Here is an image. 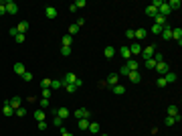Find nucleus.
Segmentation results:
<instances>
[{
  "label": "nucleus",
  "mask_w": 182,
  "mask_h": 136,
  "mask_svg": "<svg viewBox=\"0 0 182 136\" xmlns=\"http://www.w3.org/2000/svg\"><path fill=\"white\" fill-rule=\"evenodd\" d=\"M57 14L59 12H57V8L55 6H47L45 8V16H47V18H57Z\"/></svg>",
  "instance_id": "10"
},
{
  "label": "nucleus",
  "mask_w": 182,
  "mask_h": 136,
  "mask_svg": "<svg viewBox=\"0 0 182 136\" xmlns=\"http://www.w3.org/2000/svg\"><path fill=\"white\" fill-rule=\"evenodd\" d=\"M79 128L81 130H87L89 128V118H81V120H79Z\"/></svg>",
  "instance_id": "30"
},
{
  "label": "nucleus",
  "mask_w": 182,
  "mask_h": 136,
  "mask_svg": "<svg viewBox=\"0 0 182 136\" xmlns=\"http://www.w3.org/2000/svg\"><path fill=\"white\" fill-rule=\"evenodd\" d=\"M162 28H164V27H158V25H154V27H152V33H154V35H160Z\"/></svg>",
  "instance_id": "44"
},
{
  "label": "nucleus",
  "mask_w": 182,
  "mask_h": 136,
  "mask_svg": "<svg viewBox=\"0 0 182 136\" xmlns=\"http://www.w3.org/2000/svg\"><path fill=\"white\" fill-rule=\"evenodd\" d=\"M4 6H6V14H16L18 12V6H16V2H12V0L4 2Z\"/></svg>",
  "instance_id": "3"
},
{
  "label": "nucleus",
  "mask_w": 182,
  "mask_h": 136,
  "mask_svg": "<svg viewBox=\"0 0 182 136\" xmlns=\"http://www.w3.org/2000/svg\"><path fill=\"white\" fill-rule=\"evenodd\" d=\"M105 83H107L109 88H113V85H117V83H120V75H117V73H111V75L107 77V81H105Z\"/></svg>",
  "instance_id": "9"
},
{
  "label": "nucleus",
  "mask_w": 182,
  "mask_h": 136,
  "mask_svg": "<svg viewBox=\"0 0 182 136\" xmlns=\"http://www.w3.org/2000/svg\"><path fill=\"white\" fill-rule=\"evenodd\" d=\"M65 89H67L69 94H73V91H77V88H75V83H69V85H65Z\"/></svg>",
  "instance_id": "41"
},
{
  "label": "nucleus",
  "mask_w": 182,
  "mask_h": 136,
  "mask_svg": "<svg viewBox=\"0 0 182 136\" xmlns=\"http://www.w3.org/2000/svg\"><path fill=\"white\" fill-rule=\"evenodd\" d=\"M168 116H172V118L180 116V114H178V106H168Z\"/></svg>",
  "instance_id": "29"
},
{
  "label": "nucleus",
  "mask_w": 182,
  "mask_h": 136,
  "mask_svg": "<svg viewBox=\"0 0 182 136\" xmlns=\"http://www.w3.org/2000/svg\"><path fill=\"white\" fill-rule=\"evenodd\" d=\"M129 53H132V55H140V53H142V45H140L138 41L132 43V45H129Z\"/></svg>",
  "instance_id": "12"
},
{
  "label": "nucleus",
  "mask_w": 182,
  "mask_h": 136,
  "mask_svg": "<svg viewBox=\"0 0 182 136\" xmlns=\"http://www.w3.org/2000/svg\"><path fill=\"white\" fill-rule=\"evenodd\" d=\"M89 132H91V134H97V132H99V124L97 122H89Z\"/></svg>",
  "instance_id": "25"
},
{
  "label": "nucleus",
  "mask_w": 182,
  "mask_h": 136,
  "mask_svg": "<svg viewBox=\"0 0 182 136\" xmlns=\"http://www.w3.org/2000/svg\"><path fill=\"white\" fill-rule=\"evenodd\" d=\"M61 136H73V134H71V132H67V130L61 126Z\"/></svg>",
  "instance_id": "50"
},
{
  "label": "nucleus",
  "mask_w": 182,
  "mask_h": 136,
  "mask_svg": "<svg viewBox=\"0 0 182 136\" xmlns=\"http://www.w3.org/2000/svg\"><path fill=\"white\" fill-rule=\"evenodd\" d=\"M10 35H12V37H16V35H18V31H16V27H12V28H10Z\"/></svg>",
  "instance_id": "53"
},
{
  "label": "nucleus",
  "mask_w": 182,
  "mask_h": 136,
  "mask_svg": "<svg viewBox=\"0 0 182 136\" xmlns=\"http://www.w3.org/2000/svg\"><path fill=\"white\" fill-rule=\"evenodd\" d=\"M146 67L148 69H156V61L154 59H146Z\"/></svg>",
  "instance_id": "38"
},
{
  "label": "nucleus",
  "mask_w": 182,
  "mask_h": 136,
  "mask_svg": "<svg viewBox=\"0 0 182 136\" xmlns=\"http://www.w3.org/2000/svg\"><path fill=\"white\" fill-rule=\"evenodd\" d=\"M61 55H65V57L71 55V47H61Z\"/></svg>",
  "instance_id": "42"
},
{
  "label": "nucleus",
  "mask_w": 182,
  "mask_h": 136,
  "mask_svg": "<svg viewBox=\"0 0 182 136\" xmlns=\"http://www.w3.org/2000/svg\"><path fill=\"white\" fill-rule=\"evenodd\" d=\"M101 136H109V134H101Z\"/></svg>",
  "instance_id": "54"
},
{
  "label": "nucleus",
  "mask_w": 182,
  "mask_h": 136,
  "mask_svg": "<svg viewBox=\"0 0 182 136\" xmlns=\"http://www.w3.org/2000/svg\"><path fill=\"white\" fill-rule=\"evenodd\" d=\"M75 118L77 120H81V118H91V114H89V110H85V108H79V110H75Z\"/></svg>",
  "instance_id": "7"
},
{
  "label": "nucleus",
  "mask_w": 182,
  "mask_h": 136,
  "mask_svg": "<svg viewBox=\"0 0 182 136\" xmlns=\"http://www.w3.org/2000/svg\"><path fill=\"white\" fill-rule=\"evenodd\" d=\"M33 116H34V120H39V122H45V110H37Z\"/></svg>",
  "instance_id": "22"
},
{
  "label": "nucleus",
  "mask_w": 182,
  "mask_h": 136,
  "mask_svg": "<svg viewBox=\"0 0 182 136\" xmlns=\"http://www.w3.org/2000/svg\"><path fill=\"white\" fill-rule=\"evenodd\" d=\"M111 89H113V94H115V95H123V94H126V85H121V83L113 85Z\"/></svg>",
  "instance_id": "18"
},
{
  "label": "nucleus",
  "mask_w": 182,
  "mask_h": 136,
  "mask_svg": "<svg viewBox=\"0 0 182 136\" xmlns=\"http://www.w3.org/2000/svg\"><path fill=\"white\" fill-rule=\"evenodd\" d=\"M75 6L77 8H83V6H87V2H85V0H77V2H73Z\"/></svg>",
  "instance_id": "43"
},
{
  "label": "nucleus",
  "mask_w": 182,
  "mask_h": 136,
  "mask_svg": "<svg viewBox=\"0 0 182 136\" xmlns=\"http://www.w3.org/2000/svg\"><path fill=\"white\" fill-rule=\"evenodd\" d=\"M61 43H63V47H71V43H73V37H71V35H65V37L61 39Z\"/></svg>",
  "instance_id": "21"
},
{
  "label": "nucleus",
  "mask_w": 182,
  "mask_h": 136,
  "mask_svg": "<svg viewBox=\"0 0 182 136\" xmlns=\"http://www.w3.org/2000/svg\"><path fill=\"white\" fill-rule=\"evenodd\" d=\"M39 106H40V110H47V108H49V100H47V98H40Z\"/></svg>",
  "instance_id": "35"
},
{
  "label": "nucleus",
  "mask_w": 182,
  "mask_h": 136,
  "mask_svg": "<svg viewBox=\"0 0 182 136\" xmlns=\"http://www.w3.org/2000/svg\"><path fill=\"white\" fill-rule=\"evenodd\" d=\"M8 106H10V108H12V110H18L20 108V106H22V100H20V98H18V95H14V98H12V100H8Z\"/></svg>",
  "instance_id": "6"
},
{
  "label": "nucleus",
  "mask_w": 182,
  "mask_h": 136,
  "mask_svg": "<svg viewBox=\"0 0 182 136\" xmlns=\"http://www.w3.org/2000/svg\"><path fill=\"white\" fill-rule=\"evenodd\" d=\"M170 12H172V10L168 8V2H162L160 6H158V14H160V16H164V18H166Z\"/></svg>",
  "instance_id": "4"
},
{
  "label": "nucleus",
  "mask_w": 182,
  "mask_h": 136,
  "mask_svg": "<svg viewBox=\"0 0 182 136\" xmlns=\"http://www.w3.org/2000/svg\"><path fill=\"white\" fill-rule=\"evenodd\" d=\"M156 14H158V10H156L152 4H150V6H146V16H152V18H154Z\"/></svg>",
  "instance_id": "27"
},
{
  "label": "nucleus",
  "mask_w": 182,
  "mask_h": 136,
  "mask_svg": "<svg viewBox=\"0 0 182 136\" xmlns=\"http://www.w3.org/2000/svg\"><path fill=\"white\" fill-rule=\"evenodd\" d=\"M14 114L18 116V118H24V116H27V108H24V106H20L18 110H14Z\"/></svg>",
  "instance_id": "31"
},
{
  "label": "nucleus",
  "mask_w": 182,
  "mask_h": 136,
  "mask_svg": "<svg viewBox=\"0 0 182 136\" xmlns=\"http://www.w3.org/2000/svg\"><path fill=\"white\" fill-rule=\"evenodd\" d=\"M40 88L43 89H51V79H43V81H40Z\"/></svg>",
  "instance_id": "37"
},
{
  "label": "nucleus",
  "mask_w": 182,
  "mask_h": 136,
  "mask_svg": "<svg viewBox=\"0 0 182 136\" xmlns=\"http://www.w3.org/2000/svg\"><path fill=\"white\" fill-rule=\"evenodd\" d=\"M6 14V6H4V2H0V16H4Z\"/></svg>",
  "instance_id": "48"
},
{
  "label": "nucleus",
  "mask_w": 182,
  "mask_h": 136,
  "mask_svg": "<svg viewBox=\"0 0 182 136\" xmlns=\"http://www.w3.org/2000/svg\"><path fill=\"white\" fill-rule=\"evenodd\" d=\"M154 25H158V27H166V18H164V16H160V14H156L154 16Z\"/></svg>",
  "instance_id": "23"
},
{
  "label": "nucleus",
  "mask_w": 182,
  "mask_h": 136,
  "mask_svg": "<svg viewBox=\"0 0 182 136\" xmlns=\"http://www.w3.org/2000/svg\"><path fill=\"white\" fill-rule=\"evenodd\" d=\"M75 79H77V75H75V73H71V71H69V73H65V77L61 79V81H63V88H65V85H69V83H75Z\"/></svg>",
  "instance_id": "5"
},
{
  "label": "nucleus",
  "mask_w": 182,
  "mask_h": 136,
  "mask_svg": "<svg viewBox=\"0 0 182 136\" xmlns=\"http://www.w3.org/2000/svg\"><path fill=\"white\" fill-rule=\"evenodd\" d=\"M43 98H47L49 100V98H51V89H43Z\"/></svg>",
  "instance_id": "49"
},
{
  "label": "nucleus",
  "mask_w": 182,
  "mask_h": 136,
  "mask_svg": "<svg viewBox=\"0 0 182 136\" xmlns=\"http://www.w3.org/2000/svg\"><path fill=\"white\" fill-rule=\"evenodd\" d=\"M172 39H174V41H178V45H182V28L180 27L172 28Z\"/></svg>",
  "instance_id": "8"
},
{
  "label": "nucleus",
  "mask_w": 182,
  "mask_h": 136,
  "mask_svg": "<svg viewBox=\"0 0 182 136\" xmlns=\"http://www.w3.org/2000/svg\"><path fill=\"white\" fill-rule=\"evenodd\" d=\"M180 6H182L180 0H170V2H168V8H170V10H178Z\"/></svg>",
  "instance_id": "24"
},
{
  "label": "nucleus",
  "mask_w": 182,
  "mask_h": 136,
  "mask_svg": "<svg viewBox=\"0 0 182 136\" xmlns=\"http://www.w3.org/2000/svg\"><path fill=\"white\" fill-rule=\"evenodd\" d=\"M158 85H160V88H166L168 83H166V79H164V77H158Z\"/></svg>",
  "instance_id": "47"
},
{
  "label": "nucleus",
  "mask_w": 182,
  "mask_h": 136,
  "mask_svg": "<svg viewBox=\"0 0 182 136\" xmlns=\"http://www.w3.org/2000/svg\"><path fill=\"white\" fill-rule=\"evenodd\" d=\"M39 130H47V122H39Z\"/></svg>",
  "instance_id": "51"
},
{
  "label": "nucleus",
  "mask_w": 182,
  "mask_h": 136,
  "mask_svg": "<svg viewBox=\"0 0 182 136\" xmlns=\"http://www.w3.org/2000/svg\"><path fill=\"white\" fill-rule=\"evenodd\" d=\"M2 114H4V116H8V118H10V116L14 114V110L10 108V106H8L6 102H4V108H2Z\"/></svg>",
  "instance_id": "26"
},
{
  "label": "nucleus",
  "mask_w": 182,
  "mask_h": 136,
  "mask_svg": "<svg viewBox=\"0 0 182 136\" xmlns=\"http://www.w3.org/2000/svg\"><path fill=\"white\" fill-rule=\"evenodd\" d=\"M14 71H16V75H20V77H22V75H24V71H27V69H24V63L16 61V63H14Z\"/></svg>",
  "instance_id": "15"
},
{
  "label": "nucleus",
  "mask_w": 182,
  "mask_h": 136,
  "mask_svg": "<svg viewBox=\"0 0 182 136\" xmlns=\"http://www.w3.org/2000/svg\"><path fill=\"white\" fill-rule=\"evenodd\" d=\"M14 41H16V43H24V41H27V37H24L22 33H18L16 37H14Z\"/></svg>",
  "instance_id": "39"
},
{
  "label": "nucleus",
  "mask_w": 182,
  "mask_h": 136,
  "mask_svg": "<svg viewBox=\"0 0 182 136\" xmlns=\"http://www.w3.org/2000/svg\"><path fill=\"white\" fill-rule=\"evenodd\" d=\"M128 77H129V81H132V83H140V81H142L140 71H129V75H128Z\"/></svg>",
  "instance_id": "11"
},
{
  "label": "nucleus",
  "mask_w": 182,
  "mask_h": 136,
  "mask_svg": "<svg viewBox=\"0 0 182 136\" xmlns=\"http://www.w3.org/2000/svg\"><path fill=\"white\" fill-rule=\"evenodd\" d=\"M57 116L63 118V120H67V118H69V110L67 108H59V110H57Z\"/></svg>",
  "instance_id": "20"
},
{
  "label": "nucleus",
  "mask_w": 182,
  "mask_h": 136,
  "mask_svg": "<svg viewBox=\"0 0 182 136\" xmlns=\"http://www.w3.org/2000/svg\"><path fill=\"white\" fill-rule=\"evenodd\" d=\"M103 55H105L107 59H111V57H113V55H115V49L111 47V45H107V47L103 49Z\"/></svg>",
  "instance_id": "19"
},
{
  "label": "nucleus",
  "mask_w": 182,
  "mask_h": 136,
  "mask_svg": "<svg viewBox=\"0 0 182 136\" xmlns=\"http://www.w3.org/2000/svg\"><path fill=\"white\" fill-rule=\"evenodd\" d=\"M156 71L160 73V77H164V75L170 71V67H168V63L166 61H160V63H156Z\"/></svg>",
  "instance_id": "2"
},
{
  "label": "nucleus",
  "mask_w": 182,
  "mask_h": 136,
  "mask_svg": "<svg viewBox=\"0 0 182 136\" xmlns=\"http://www.w3.org/2000/svg\"><path fill=\"white\" fill-rule=\"evenodd\" d=\"M126 37H128V39H136V35H134V28H128V31H126Z\"/></svg>",
  "instance_id": "45"
},
{
  "label": "nucleus",
  "mask_w": 182,
  "mask_h": 136,
  "mask_svg": "<svg viewBox=\"0 0 182 136\" xmlns=\"http://www.w3.org/2000/svg\"><path fill=\"white\" fill-rule=\"evenodd\" d=\"M79 28H81L79 25H77V22H73V25H71V27H69V35H71V37H73V35L77 33V31H79Z\"/></svg>",
  "instance_id": "34"
},
{
  "label": "nucleus",
  "mask_w": 182,
  "mask_h": 136,
  "mask_svg": "<svg viewBox=\"0 0 182 136\" xmlns=\"http://www.w3.org/2000/svg\"><path fill=\"white\" fill-rule=\"evenodd\" d=\"M51 88L53 89H61L63 88V81H61V79H53V81H51Z\"/></svg>",
  "instance_id": "32"
},
{
  "label": "nucleus",
  "mask_w": 182,
  "mask_h": 136,
  "mask_svg": "<svg viewBox=\"0 0 182 136\" xmlns=\"http://www.w3.org/2000/svg\"><path fill=\"white\" fill-rule=\"evenodd\" d=\"M134 35H136V39H144L146 37V28H138V31H134Z\"/></svg>",
  "instance_id": "33"
},
{
  "label": "nucleus",
  "mask_w": 182,
  "mask_h": 136,
  "mask_svg": "<svg viewBox=\"0 0 182 136\" xmlns=\"http://www.w3.org/2000/svg\"><path fill=\"white\" fill-rule=\"evenodd\" d=\"M126 67H128L129 71H138V67H140V63L136 61V59H128V61H126Z\"/></svg>",
  "instance_id": "13"
},
{
  "label": "nucleus",
  "mask_w": 182,
  "mask_h": 136,
  "mask_svg": "<svg viewBox=\"0 0 182 136\" xmlns=\"http://www.w3.org/2000/svg\"><path fill=\"white\" fill-rule=\"evenodd\" d=\"M164 124H166V126H174V124H176V118H172V116H166Z\"/></svg>",
  "instance_id": "36"
},
{
  "label": "nucleus",
  "mask_w": 182,
  "mask_h": 136,
  "mask_svg": "<svg viewBox=\"0 0 182 136\" xmlns=\"http://www.w3.org/2000/svg\"><path fill=\"white\" fill-rule=\"evenodd\" d=\"M117 75H129V69L126 67V65H123V67L120 69V73H117Z\"/></svg>",
  "instance_id": "46"
},
{
  "label": "nucleus",
  "mask_w": 182,
  "mask_h": 136,
  "mask_svg": "<svg viewBox=\"0 0 182 136\" xmlns=\"http://www.w3.org/2000/svg\"><path fill=\"white\" fill-rule=\"evenodd\" d=\"M16 31L24 35V33L28 31V21H22V22H18V25H16Z\"/></svg>",
  "instance_id": "17"
},
{
  "label": "nucleus",
  "mask_w": 182,
  "mask_h": 136,
  "mask_svg": "<svg viewBox=\"0 0 182 136\" xmlns=\"http://www.w3.org/2000/svg\"><path fill=\"white\" fill-rule=\"evenodd\" d=\"M81 85H83V81H81L79 77H77V79H75V88H81Z\"/></svg>",
  "instance_id": "52"
},
{
  "label": "nucleus",
  "mask_w": 182,
  "mask_h": 136,
  "mask_svg": "<svg viewBox=\"0 0 182 136\" xmlns=\"http://www.w3.org/2000/svg\"><path fill=\"white\" fill-rule=\"evenodd\" d=\"M162 39H166V41H168V39H172V27H168V25H166V27L162 28Z\"/></svg>",
  "instance_id": "14"
},
{
  "label": "nucleus",
  "mask_w": 182,
  "mask_h": 136,
  "mask_svg": "<svg viewBox=\"0 0 182 136\" xmlns=\"http://www.w3.org/2000/svg\"><path fill=\"white\" fill-rule=\"evenodd\" d=\"M22 79H24V81H33V73H30V71H24Z\"/></svg>",
  "instance_id": "40"
},
{
  "label": "nucleus",
  "mask_w": 182,
  "mask_h": 136,
  "mask_svg": "<svg viewBox=\"0 0 182 136\" xmlns=\"http://www.w3.org/2000/svg\"><path fill=\"white\" fill-rule=\"evenodd\" d=\"M120 55L126 59V61H128V59H132V53H129V47H128V45H123V47L120 49Z\"/></svg>",
  "instance_id": "16"
},
{
  "label": "nucleus",
  "mask_w": 182,
  "mask_h": 136,
  "mask_svg": "<svg viewBox=\"0 0 182 136\" xmlns=\"http://www.w3.org/2000/svg\"><path fill=\"white\" fill-rule=\"evenodd\" d=\"M154 53H156V47L154 45H148V47H142V57H144V61H146V59H152V57H154Z\"/></svg>",
  "instance_id": "1"
},
{
  "label": "nucleus",
  "mask_w": 182,
  "mask_h": 136,
  "mask_svg": "<svg viewBox=\"0 0 182 136\" xmlns=\"http://www.w3.org/2000/svg\"><path fill=\"white\" fill-rule=\"evenodd\" d=\"M164 79H166V83H174V81H176V73H172V71H168V73L164 75Z\"/></svg>",
  "instance_id": "28"
}]
</instances>
